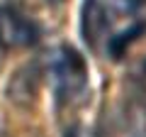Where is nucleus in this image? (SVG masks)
<instances>
[{
    "instance_id": "nucleus-1",
    "label": "nucleus",
    "mask_w": 146,
    "mask_h": 137,
    "mask_svg": "<svg viewBox=\"0 0 146 137\" xmlns=\"http://www.w3.org/2000/svg\"><path fill=\"white\" fill-rule=\"evenodd\" d=\"M49 76L54 81L58 100L71 103L73 98H80L88 88V66L85 59L68 44L58 47L49 64Z\"/></svg>"
},
{
    "instance_id": "nucleus-2",
    "label": "nucleus",
    "mask_w": 146,
    "mask_h": 137,
    "mask_svg": "<svg viewBox=\"0 0 146 137\" xmlns=\"http://www.w3.org/2000/svg\"><path fill=\"white\" fill-rule=\"evenodd\" d=\"M39 39V27L29 15L20 10L17 5H0V42L3 47L22 49L32 47Z\"/></svg>"
},
{
    "instance_id": "nucleus-3",
    "label": "nucleus",
    "mask_w": 146,
    "mask_h": 137,
    "mask_svg": "<svg viewBox=\"0 0 146 137\" xmlns=\"http://www.w3.org/2000/svg\"><path fill=\"white\" fill-rule=\"evenodd\" d=\"M107 30V12L100 0H85L83 3V37L90 47H98Z\"/></svg>"
},
{
    "instance_id": "nucleus-4",
    "label": "nucleus",
    "mask_w": 146,
    "mask_h": 137,
    "mask_svg": "<svg viewBox=\"0 0 146 137\" xmlns=\"http://www.w3.org/2000/svg\"><path fill=\"white\" fill-rule=\"evenodd\" d=\"M12 83H22V88L17 86V88L7 91V95H10L12 100H17V103H27L29 98L36 95V88H39V74H36L34 66H25L22 71H17V74L12 76Z\"/></svg>"
},
{
    "instance_id": "nucleus-5",
    "label": "nucleus",
    "mask_w": 146,
    "mask_h": 137,
    "mask_svg": "<svg viewBox=\"0 0 146 137\" xmlns=\"http://www.w3.org/2000/svg\"><path fill=\"white\" fill-rule=\"evenodd\" d=\"M141 32H144V25H136V27H131L129 32H122V34H117V37H110V44H107L110 54H112L115 59H119L122 54H124V49L134 42L136 34H141Z\"/></svg>"
},
{
    "instance_id": "nucleus-6",
    "label": "nucleus",
    "mask_w": 146,
    "mask_h": 137,
    "mask_svg": "<svg viewBox=\"0 0 146 137\" xmlns=\"http://www.w3.org/2000/svg\"><path fill=\"white\" fill-rule=\"evenodd\" d=\"M3 54H5V47H3V42H0V64H3Z\"/></svg>"
}]
</instances>
